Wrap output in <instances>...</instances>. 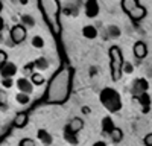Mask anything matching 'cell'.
I'll use <instances>...</instances> for the list:
<instances>
[{
	"label": "cell",
	"instance_id": "obj_1",
	"mask_svg": "<svg viewBox=\"0 0 152 146\" xmlns=\"http://www.w3.org/2000/svg\"><path fill=\"white\" fill-rule=\"evenodd\" d=\"M70 84L72 75L69 69H61L56 75L52 78L46 93V99L50 104H62L69 99L70 94Z\"/></svg>",
	"mask_w": 152,
	"mask_h": 146
},
{
	"label": "cell",
	"instance_id": "obj_2",
	"mask_svg": "<svg viewBox=\"0 0 152 146\" xmlns=\"http://www.w3.org/2000/svg\"><path fill=\"white\" fill-rule=\"evenodd\" d=\"M38 5L43 12V17L46 23L49 24V28L52 29L55 35L59 34L61 26H59V2L58 0H38Z\"/></svg>",
	"mask_w": 152,
	"mask_h": 146
},
{
	"label": "cell",
	"instance_id": "obj_3",
	"mask_svg": "<svg viewBox=\"0 0 152 146\" xmlns=\"http://www.w3.org/2000/svg\"><path fill=\"white\" fill-rule=\"evenodd\" d=\"M100 97V104H102L107 110H110L111 113H117L119 110L122 108V99H120V94L114 90V88H104L99 94Z\"/></svg>",
	"mask_w": 152,
	"mask_h": 146
},
{
	"label": "cell",
	"instance_id": "obj_4",
	"mask_svg": "<svg viewBox=\"0 0 152 146\" xmlns=\"http://www.w3.org/2000/svg\"><path fill=\"white\" fill-rule=\"evenodd\" d=\"M108 55H110L111 78H113V81H119L122 78V67H123V63H125L122 50H120L117 46H113V47H110Z\"/></svg>",
	"mask_w": 152,
	"mask_h": 146
},
{
	"label": "cell",
	"instance_id": "obj_5",
	"mask_svg": "<svg viewBox=\"0 0 152 146\" xmlns=\"http://www.w3.org/2000/svg\"><path fill=\"white\" fill-rule=\"evenodd\" d=\"M26 28L23 26V24H15V26H12L11 31H9V36H11V41L14 44H20L26 40Z\"/></svg>",
	"mask_w": 152,
	"mask_h": 146
},
{
	"label": "cell",
	"instance_id": "obj_6",
	"mask_svg": "<svg viewBox=\"0 0 152 146\" xmlns=\"http://www.w3.org/2000/svg\"><path fill=\"white\" fill-rule=\"evenodd\" d=\"M17 66L14 63H11V61H5L3 64H0V75L2 78H14L17 75Z\"/></svg>",
	"mask_w": 152,
	"mask_h": 146
},
{
	"label": "cell",
	"instance_id": "obj_7",
	"mask_svg": "<svg viewBox=\"0 0 152 146\" xmlns=\"http://www.w3.org/2000/svg\"><path fill=\"white\" fill-rule=\"evenodd\" d=\"M85 15L88 17V18H94V17H97V14H99V3H97V0H87L85 2Z\"/></svg>",
	"mask_w": 152,
	"mask_h": 146
},
{
	"label": "cell",
	"instance_id": "obj_8",
	"mask_svg": "<svg viewBox=\"0 0 152 146\" xmlns=\"http://www.w3.org/2000/svg\"><path fill=\"white\" fill-rule=\"evenodd\" d=\"M148 88H149V84H148L146 79H137V81H134V84H132V90H131V91H132V96L137 97L138 94L148 91Z\"/></svg>",
	"mask_w": 152,
	"mask_h": 146
},
{
	"label": "cell",
	"instance_id": "obj_9",
	"mask_svg": "<svg viewBox=\"0 0 152 146\" xmlns=\"http://www.w3.org/2000/svg\"><path fill=\"white\" fill-rule=\"evenodd\" d=\"M15 85L18 87V90L21 91V93H26V94H31L32 91H34V85H32V82L24 76V78H20V79H17V82H15Z\"/></svg>",
	"mask_w": 152,
	"mask_h": 146
},
{
	"label": "cell",
	"instance_id": "obj_10",
	"mask_svg": "<svg viewBox=\"0 0 152 146\" xmlns=\"http://www.w3.org/2000/svg\"><path fill=\"white\" fill-rule=\"evenodd\" d=\"M132 52H134V55H135L138 59H143V58L148 55V47H146V44H145L143 41H137V43L134 44V47H132Z\"/></svg>",
	"mask_w": 152,
	"mask_h": 146
},
{
	"label": "cell",
	"instance_id": "obj_11",
	"mask_svg": "<svg viewBox=\"0 0 152 146\" xmlns=\"http://www.w3.org/2000/svg\"><path fill=\"white\" fill-rule=\"evenodd\" d=\"M137 101L140 102V105L143 107L142 111H143V113H149V108H151V96L148 94V91L138 94V96H137Z\"/></svg>",
	"mask_w": 152,
	"mask_h": 146
},
{
	"label": "cell",
	"instance_id": "obj_12",
	"mask_svg": "<svg viewBox=\"0 0 152 146\" xmlns=\"http://www.w3.org/2000/svg\"><path fill=\"white\" fill-rule=\"evenodd\" d=\"M129 14V17H131V20H134V21H138V20H142L145 15H146V9L143 8V6H140V5H137L132 11H129L128 12Z\"/></svg>",
	"mask_w": 152,
	"mask_h": 146
},
{
	"label": "cell",
	"instance_id": "obj_13",
	"mask_svg": "<svg viewBox=\"0 0 152 146\" xmlns=\"http://www.w3.org/2000/svg\"><path fill=\"white\" fill-rule=\"evenodd\" d=\"M28 122H29V116L26 114V113H18L17 116H15V119H14V126L15 128H24L28 125Z\"/></svg>",
	"mask_w": 152,
	"mask_h": 146
},
{
	"label": "cell",
	"instance_id": "obj_14",
	"mask_svg": "<svg viewBox=\"0 0 152 146\" xmlns=\"http://www.w3.org/2000/svg\"><path fill=\"white\" fill-rule=\"evenodd\" d=\"M37 137H38V140H41V143L46 145V146H50V145H52V142H53L52 136H50L49 131H46V129H38Z\"/></svg>",
	"mask_w": 152,
	"mask_h": 146
},
{
	"label": "cell",
	"instance_id": "obj_15",
	"mask_svg": "<svg viewBox=\"0 0 152 146\" xmlns=\"http://www.w3.org/2000/svg\"><path fill=\"white\" fill-rule=\"evenodd\" d=\"M75 134H78L82 128H84V120L81 119V117H73L72 120H70V123L67 125Z\"/></svg>",
	"mask_w": 152,
	"mask_h": 146
},
{
	"label": "cell",
	"instance_id": "obj_16",
	"mask_svg": "<svg viewBox=\"0 0 152 146\" xmlns=\"http://www.w3.org/2000/svg\"><path fill=\"white\" fill-rule=\"evenodd\" d=\"M82 35L87 40H93V38L97 36V29L93 26V24H87V26L82 28Z\"/></svg>",
	"mask_w": 152,
	"mask_h": 146
},
{
	"label": "cell",
	"instance_id": "obj_17",
	"mask_svg": "<svg viewBox=\"0 0 152 146\" xmlns=\"http://www.w3.org/2000/svg\"><path fill=\"white\" fill-rule=\"evenodd\" d=\"M114 128H116V126H114V122H113V119L110 116H107V117L102 119V131L105 134H110Z\"/></svg>",
	"mask_w": 152,
	"mask_h": 146
},
{
	"label": "cell",
	"instance_id": "obj_18",
	"mask_svg": "<svg viewBox=\"0 0 152 146\" xmlns=\"http://www.w3.org/2000/svg\"><path fill=\"white\" fill-rule=\"evenodd\" d=\"M32 64H34V69H37V70H46L49 67V61L44 56H40V58H37Z\"/></svg>",
	"mask_w": 152,
	"mask_h": 146
},
{
	"label": "cell",
	"instance_id": "obj_19",
	"mask_svg": "<svg viewBox=\"0 0 152 146\" xmlns=\"http://www.w3.org/2000/svg\"><path fill=\"white\" fill-rule=\"evenodd\" d=\"M64 139H66L70 145H78V139H76V134H75L69 126L64 128Z\"/></svg>",
	"mask_w": 152,
	"mask_h": 146
},
{
	"label": "cell",
	"instance_id": "obj_20",
	"mask_svg": "<svg viewBox=\"0 0 152 146\" xmlns=\"http://www.w3.org/2000/svg\"><path fill=\"white\" fill-rule=\"evenodd\" d=\"M108 136L111 137V140L114 142V143H119V142H122V139H123V131L120 129V128H114Z\"/></svg>",
	"mask_w": 152,
	"mask_h": 146
},
{
	"label": "cell",
	"instance_id": "obj_21",
	"mask_svg": "<svg viewBox=\"0 0 152 146\" xmlns=\"http://www.w3.org/2000/svg\"><path fill=\"white\" fill-rule=\"evenodd\" d=\"M137 5H138V0H122V9L125 12L132 11Z\"/></svg>",
	"mask_w": 152,
	"mask_h": 146
},
{
	"label": "cell",
	"instance_id": "obj_22",
	"mask_svg": "<svg viewBox=\"0 0 152 146\" xmlns=\"http://www.w3.org/2000/svg\"><path fill=\"white\" fill-rule=\"evenodd\" d=\"M44 76L41 75V73H32L31 75V82H32V85H43L44 84Z\"/></svg>",
	"mask_w": 152,
	"mask_h": 146
},
{
	"label": "cell",
	"instance_id": "obj_23",
	"mask_svg": "<svg viewBox=\"0 0 152 146\" xmlns=\"http://www.w3.org/2000/svg\"><path fill=\"white\" fill-rule=\"evenodd\" d=\"M31 94H26V93H18L17 96H15V99H17V102L20 104V105H28L29 102H31V97H29Z\"/></svg>",
	"mask_w": 152,
	"mask_h": 146
},
{
	"label": "cell",
	"instance_id": "obj_24",
	"mask_svg": "<svg viewBox=\"0 0 152 146\" xmlns=\"http://www.w3.org/2000/svg\"><path fill=\"white\" fill-rule=\"evenodd\" d=\"M21 23L24 24V26H28V28H32L34 24H35V18L32 15L24 14V15H21Z\"/></svg>",
	"mask_w": 152,
	"mask_h": 146
},
{
	"label": "cell",
	"instance_id": "obj_25",
	"mask_svg": "<svg viewBox=\"0 0 152 146\" xmlns=\"http://www.w3.org/2000/svg\"><path fill=\"white\" fill-rule=\"evenodd\" d=\"M32 46H34L35 49H43V47H44V40H43V36L35 35L34 38H32Z\"/></svg>",
	"mask_w": 152,
	"mask_h": 146
},
{
	"label": "cell",
	"instance_id": "obj_26",
	"mask_svg": "<svg viewBox=\"0 0 152 146\" xmlns=\"http://www.w3.org/2000/svg\"><path fill=\"white\" fill-rule=\"evenodd\" d=\"M6 104H8V94H6V91L0 90V108L6 107Z\"/></svg>",
	"mask_w": 152,
	"mask_h": 146
},
{
	"label": "cell",
	"instance_id": "obj_27",
	"mask_svg": "<svg viewBox=\"0 0 152 146\" xmlns=\"http://www.w3.org/2000/svg\"><path fill=\"white\" fill-rule=\"evenodd\" d=\"M23 73H24V76H31L32 73H34V64H26L23 67Z\"/></svg>",
	"mask_w": 152,
	"mask_h": 146
},
{
	"label": "cell",
	"instance_id": "obj_28",
	"mask_svg": "<svg viewBox=\"0 0 152 146\" xmlns=\"http://www.w3.org/2000/svg\"><path fill=\"white\" fill-rule=\"evenodd\" d=\"M108 35H110V38H117V36H119V29L116 26H110Z\"/></svg>",
	"mask_w": 152,
	"mask_h": 146
},
{
	"label": "cell",
	"instance_id": "obj_29",
	"mask_svg": "<svg viewBox=\"0 0 152 146\" xmlns=\"http://www.w3.org/2000/svg\"><path fill=\"white\" fill-rule=\"evenodd\" d=\"M18 146H37V145H35V142L32 139H21Z\"/></svg>",
	"mask_w": 152,
	"mask_h": 146
},
{
	"label": "cell",
	"instance_id": "obj_30",
	"mask_svg": "<svg viewBox=\"0 0 152 146\" xmlns=\"http://www.w3.org/2000/svg\"><path fill=\"white\" fill-rule=\"evenodd\" d=\"M2 85L5 88H11L12 85H14V81H12V78H3V81H2Z\"/></svg>",
	"mask_w": 152,
	"mask_h": 146
},
{
	"label": "cell",
	"instance_id": "obj_31",
	"mask_svg": "<svg viewBox=\"0 0 152 146\" xmlns=\"http://www.w3.org/2000/svg\"><path fill=\"white\" fill-rule=\"evenodd\" d=\"M143 143H145V146H152V132L146 134L143 139Z\"/></svg>",
	"mask_w": 152,
	"mask_h": 146
},
{
	"label": "cell",
	"instance_id": "obj_32",
	"mask_svg": "<svg viewBox=\"0 0 152 146\" xmlns=\"http://www.w3.org/2000/svg\"><path fill=\"white\" fill-rule=\"evenodd\" d=\"M132 72V66L129 63H123V67H122V73H131Z\"/></svg>",
	"mask_w": 152,
	"mask_h": 146
},
{
	"label": "cell",
	"instance_id": "obj_33",
	"mask_svg": "<svg viewBox=\"0 0 152 146\" xmlns=\"http://www.w3.org/2000/svg\"><path fill=\"white\" fill-rule=\"evenodd\" d=\"M5 61H8V55H6V52L0 50V64H3Z\"/></svg>",
	"mask_w": 152,
	"mask_h": 146
},
{
	"label": "cell",
	"instance_id": "obj_34",
	"mask_svg": "<svg viewBox=\"0 0 152 146\" xmlns=\"http://www.w3.org/2000/svg\"><path fill=\"white\" fill-rule=\"evenodd\" d=\"M81 111H82L84 114H88V113H90V108H88V107H82V108H81Z\"/></svg>",
	"mask_w": 152,
	"mask_h": 146
},
{
	"label": "cell",
	"instance_id": "obj_35",
	"mask_svg": "<svg viewBox=\"0 0 152 146\" xmlns=\"http://www.w3.org/2000/svg\"><path fill=\"white\" fill-rule=\"evenodd\" d=\"M93 146H107V143L105 142H96V143H93Z\"/></svg>",
	"mask_w": 152,
	"mask_h": 146
},
{
	"label": "cell",
	"instance_id": "obj_36",
	"mask_svg": "<svg viewBox=\"0 0 152 146\" xmlns=\"http://www.w3.org/2000/svg\"><path fill=\"white\" fill-rule=\"evenodd\" d=\"M5 28V21H3V18L0 17V32H2V29Z\"/></svg>",
	"mask_w": 152,
	"mask_h": 146
},
{
	"label": "cell",
	"instance_id": "obj_37",
	"mask_svg": "<svg viewBox=\"0 0 152 146\" xmlns=\"http://www.w3.org/2000/svg\"><path fill=\"white\" fill-rule=\"evenodd\" d=\"M20 3H21V5H28L29 0H20Z\"/></svg>",
	"mask_w": 152,
	"mask_h": 146
},
{
	"label": "cell",
	"instance_id": "obj_38",
	"mask_svg": "<svg viewBox=\"0 0 152 146\" xmlns=\"http://www.w3.org/2000/svg\"><path fill=\"white\" fill-rule=\"evenodd\" d=\"M2 9H3V5H2V2H0V12H2Z\"/></svg>",
	"mask_w": 152,
	"mask_h": 146
}]
</instances>
